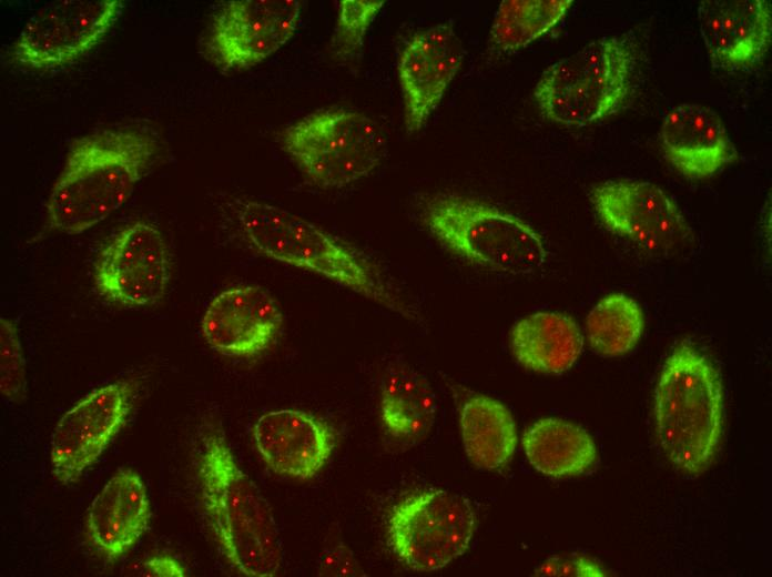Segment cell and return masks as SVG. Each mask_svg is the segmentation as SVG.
<instances>
[{"mask_svg":"<svg viewBox=\"0 0 772 577\" xmlns=\"http://www.w3.org/2000/svg\"><path fill=\"white\" fill-rule=\"evenodd\" d=\"M510 346L524 367L538 373L559 374L577 362L583 338L572 317L559 312H537L512 326Z\"/></svg>","mask_w":772,"mask_h":577,"instance_id":"obj_20","label":"cell"},{"mask_svg":"<svg viewBox=\"0 0 772 577\" xmlns=\"http://www.w3.org/2000/svg\"><path fill=\"white\" fill-rule=\"evenodd\" d=\"M698 19L709 58L718 69H750L770 47L771 7L764 0H703Z\"/></svg>","mask_w":772,"mask_h":577,"instance_id":"obj_17","label":"cell"},{"mask_svg":"<svg viewBox=\"0 0 772 577\" xmlns=\"http://www.w3.org/2000/svg\"><path fill=\"white\" fill-rule=\"evenodd\" d=\"M476 514L457 493L431 488L399 500L387 519L396 557L416 571H435L461 556L473 539Z\"/></svg>","mask_w":772,"mask_h":577,"instance_id":"obj_8","label":"cell"},{"mask_svg":"<svg viewBox=\"0 0 772 577\" xmlns=\"http://www.w3.org/2000/svg\"><path fill=\"white\" fill-rule=\"evenodd\" d=\"M257 453L274 473L306 480L317 475L336 445L333 427L312 413L285 408L257 418L252 429Z\"/></svg>","mask_w":772,"mask_h":577,"instance_id":"obj_16","label":"cell"},{"mask_svg":"<svg viewBox=\"0 0 772 577\" xmlns=\"http://www.w3.org/2000/svg\"><path fill=\"white\" fill-rule=\"evenodd\" d=\"M465 49L451 23H439L415 33L397 63L404 98L405 124L419 131L441 101L464 61Z\"/></svg>","mask_w":772,"mask_h":577,"instance_id":"obj_15","label":"cell"},{"mask_svg":"<svg viewBox=\"0 0 772 577\" xmlns=\"http://www.w3.org/2000/svg\"><path fill=\"white\" fill-rule=\"evenodd\" d=\"M283 325L280 305L264 287L238 284L212 298L201 320V334L215 352L246 358L268 350Z\"/></svg>","mask_w":772,"mask_h":577,"instance_id":"obj_14","label":"cell"},{"mask_svg":"<svg viewBox=\"0 0 772 577\" xmlns=\"http://www.w3.org/2000/svg\"><path fill=\"white\" fill-rule=\"evenodd\" d=\"M139 576L153 577H184L185 568L175 558L169 555H159L149 558L141 564Z\"/></svg>","mask_w":772,"mask_h":577,"instance_id":"obj_30","label":"cell"},{"mask_svg":"<svg viewBox=\"0 0 772 577\" xmlns=\"http://www.w3.org/2000/svg\"><path fill=\"white\" fill-rule=\"evenodd\" d=\"M723 388L711 360L689 343L666 358L654 389L658 442L671 464L688 475L703 473L720 445Z\"/></svg>","mask_w":772,"mask_h":577,"instance_id":"obj_4","label":"cell"},{"mask_svg":"<svg viewBox=\"0 0 772 577\" xmlns=\"http://www.w3.org/2000/svg\"><path fill=\"white\" fill-rule=\"evenodd\" d=\"M423 221L447 250L494 271L527 275L547 261L545 243L530 224L469 196L434 195L425 203Z\"/></svg>","mask_w":772,"mask_h":577,"instance_id":"obj_6","label":"cell"},{"mask_svg":"<svg viewBox=\"0 0 772 577\" xmlns=\"http://www.w3.org/2000/svg\"><path fill=\"white\" fill-rule=\"evenodd\" d=\"M521 445L530 465L550 477H568L590 469L597 459L596 444L581 426L557 417L541 418L522 435Z\"/></svg>","mask_w":772,"mask_h":577,"instance_id":"obj_21","label":"cell"},{"mask_svg":"<svg viewBox=\"0 0 772 577\" xmlns=\"http://www.w3.org/2000/svg\"><path fill=\"white\" fill-rule=\"evenodd\" d=\"M643 325V313L637 301L623 293H611L589 312L586 332L595 352L619 356L637 345Z\"/></svg>","mask_w":772,"mask_h":577,"instance_id":"obj_25","label":"cell"},{"mask_svg":"<svg viewBox=\"0 0 772 577\" xmlns=\"http://www.w3.org/2000/svg\"><path fill=\"white\" fill-rule=\"evenodd\" d=\"M151 505L142 477L119 469L91 502L85 528L90 543L109 560L130 551L149 527Z\"/></svg>","mask_w":772,"mask_h":577,"instance_id":"obj_19","label":"cell"},{"mask_svg":"<svg viewBox=\"0 0 772 577\" xmlns=\"http://www.w3.org/2000/svg\"><path fill=\"white\" fill-rule=\"evenodd\" d=\"M660 142L666 159L689 179L710 178L738 155L719 114L697 103H682L668 111Z\"/></svg>","mask_w":772,"mask_h":577,"instance_id":"obj_18","label":"cell"},{"mask_svg":"<svg viewBox=\"0 0 772 577\" xmlns=\"http://www.w3.org/2000/svg\"><path fill=\"white\" fill-rule=\"evenodd\" d=\"M197 477L206 519L228 564L244 576H275L283 550L272 509L216 425L203 433Z\"/></svg>","mask_w":772,"mask_h":577,"instance_id":"obj_2","label":"cell"},{"mask_svg":"<svg viewBox=\"0 0 772 577\" xmlns=\"http://www.w3.org/2000/svg\"><path fill=\"white\" fill-rule=\"evenodd\" d=\"M297 0H234L215 16L209 49L226 69L253 67L284 45L301 16Z\"/></svg>","mask_w":772,"mask_h":577,"instance_id":"obj_13","label":"cell"},{"mask_svg":"<svg viewBox=\"0 0 772 577\" xmlns=\"http://www.w3.org/2000/svg\"><path fill=\"white\" fill-rule=\"evenodd\" d=\"M158 150V138L146 129H110L75 139L48 196L45 229L74 235L104 221L128 202Z\"/></svg>","mask_w":772,"mask_h":577,"instance_id":"obj_1","label":"cell"},{"mask_svg":"<svg viewBox=\"0 0 772 577\" xmlns=\"http://www.w3.org/2000/svg\"><path fill=\"white\" fill-rule=\"evenodd\" d=\"M232 211L244 242L257 254L322 275L406 317L413 311L363 254L285 209L236 199Z\"/></svg>","mask_w":772,"mask_h":577,"instance_id":"obj_3","label":"cell"},{"mask_svg":"<svg viewBox=\"0 0 772 577\" xmlns=\"http://www.w3.org/2000/svg\"><path fill=\"white\" fill-rule=\"evenodd\" d=\"M591 203L607 230L643 250L672 253L693 239L677 203L653 183L609 180L592 189Z\"/></svg>","mask_w":772,"mask_h":577,"instance_id":"obj_11","label":"cell"},{"mask_svg":"<svg viewBox=\"0 0 772 577\" xmlns=\"http://www.w3.org/2000/svg\"><path fill=\"white\" fill-rule=\"evenodd\" d=\"M26 362L19 332L13 321L0 318V393L11 402L26 396Z\"/></svg>","mask_w":772,"mask_h":577,"instance_id":"obj_27","label":"cell"},{"mask_svg":"<svg viewBox=\"0 0 772 577\" xmlns=\"http://www.w3.org/2000/svg\"><path fill=\"white\" fill-rule=\"evenodd\" d=\"M133 379L109 383L93 389L55 424L50 438V464L54 478L77 483L124 426L136 392Z\"/></svg>","mask_w":772,"mask_h":577,"instance_id":"obj_12","label":"cell"},{"mask_svg":"<svg viewBox=\"0 0 772 577\" xmlns=\"http://www.w3.org/2000/svg\"><path fill=\"white\" fill-rule=\"evenodd\" d=\"M437 404L427 379L405 364L387 371L380 392V417L387 432L399 439H417L434 425Z\"/></svg>","mask_w":772,"mask_h":577,"instance_id":"obj_23","label":"cell"},{"mask_svg":"<svg viewBox=\"0 0 772 577\" xmlns=\"http://www.w3.org/2000/svg\"><path fill=\"white\" fill-rule=\"evenodd\" d=\"M459 426L465 452L476 466L500 469L512 458L516 424L501 402L482 394L468 396L459 407Z\"/></svg>","mask_w":772,"mask_h":577,"instance_id":"obj_22","label":"cell"},{"mask_svg":"<svg viewBox=\"0 0 772 577\" xmlns=\"http://www.w3.org/2000/svg\"><path fill=\"white\" fill-rule=\"evenodd\" d=\"M636 50L624 36L596 39L544 71L534 99L548 120L586 126L616 113L628 99Z\"/></svg>","mask_w":772,"mask_h":577,"instance_id":"obj_5","label":"cell"},{"mask_svg":"<svg viewBox=\"0 0 772 577\" xmlns=\"http://www.w3.org/2000/svg\"><path fill=\"white\" fill-rule=\"evenodd\" d=\"M384 3L385 1L382 0L339 1L338 18L332 41L336 55L348 59L362 51L365 34Z\"/></svg>","mask_w":772,"mask_h":577,"instance_id":"obj_26","label":"cell"},{"mask_svg":"<svg viewBox=\"0 0 772 577\" xmlns=\"http://www.w3.org/2000/svg\"><path fill=\"white\" fill-rule=\"evenodd\" d=\"M318 576H366L352 550L337 541L324 548L318 559Z\"/></svg>","mask_w":772,"mask_h":577,"instance_id":"obj_29","label":"cell"},{"mask_svg":"<svg viewBox=\"0 0 772 577\" xmlns=\"http://www.w3.org/2000/svg\"><path fill=\"white\" fill-rule=\"evenodd\" d=\"M122 7L120 0H62L44 6L17 38L11 58L31 69L69 64L103 39Z\"/></svg>","mask_w":772,"mask_h":577,"instance_id":"obj_10","label":"cell"},{"mask_svg":"<svg viewBox=\"0 0 772 577\" xmlns=\"http://www.w3.org/2000/svg\"><path fill=\"white\" fill-rule=\"evenodd\" d=\"M284 151L315 185L342 188L368 175L386 152L380 126L344 108L311 113L281 134Z\"/></svg>","mask_w":772,"mask_h":577,"instance_id":"obj_7","label":"cell"},{"mask_svg":"<svg viewBox=\"0 0 772 577\" xmlns=\"http://www.w3.org/2000/svg\"><path fill=\"white\" fill-rule=\"evenodd\" d=\"M535 576H606V570L593 559L580 554H562L548 558L534 571Z\"/></svg>","mask_w":772,"mask_h":577,"instance_id":"obj_28","label":"cell"},{"mask_svg":"<svg viewBox=\"0 0 772 577\" xmlns=\"http://www.w3.org/2000/svg\"><path fill=\"white\" fill-rule=\"evenodd\" d=\"M571 4V0H504L490 28V43L501 52L519 50L557 26Z\"/></svg>","mask_w":772,"mask_h":577,"instance_id":"obj_24","label":"cell"},{"mask_svg":"<svg viewBox=\"0 0 772 577\" xmlns=\"http://www.w3.org/2000/svg\"><path fill=\"white\" fill-rule=\"evenodd\" d=\"M171 276L167 244L150 222L135 221L120 230L99 252L93 281L99 295L123 307L158 304Z\"/></svg>","mask_w":772,"mask_h":577,"instance_id":"obj_9","label":"cell"}]
</instances>
